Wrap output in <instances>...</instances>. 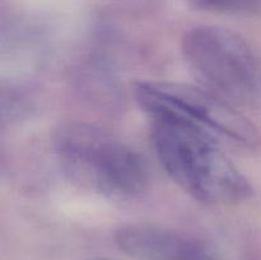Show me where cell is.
<instances>
[{"label":"cell","instance_id":"obj_1","mask_svg":"<svg viewBox=\"0 0 261 260\" xmlns=\"http://www.w3.org/2000/svg\"><path fill=\"white\" fill-rule=\"evenodd\" d=\"M150 120L158 160L184 191L214 205H231L251 198L250 181L217 147L214 138L172 117Z\"/></svg>","mask_w":261,"mask_h":260},{"label":"cell","instance_id":"obj_4","mask_svg":"<svg viewBox=\"0 0 261 260\" xmlns=\"http://www.w3.org/2000/svg\"><path fill=\"white\" fill-rule=\"evenodd\" d=\"M181 50L189 68L214 93L247 101L260 92L256 60L237 33L218 25H198L185 33Z\"/></svg>","mask_w":261,"mask_h":260},{"label":"cell","instance_id":"obj_6","mask_svg":"<svg viewBox=\"0 0 261 260\" xmlns=\"http://www.w3.org/2000/svg\"><path fill=\"white\" fill-rule=\"evenodd\" d=\"M193 9L209 13L245 14L261 9V0H186Z\"/></svg>","mask_w":261,"mask_h":260},{"label":"cell","instance_id":"obj_2","mask_svg":"<svg viewBox=\"0 0 261 260\" xmlns=\"http://www.w3.org/2000/svg\"><path fill=\"white\" fill-rule=\"evenodd\" d=\"M51 145L63 172L81 188L116 199L135 198L148 188L142 155L98 127L65 122L53 133Z\"/></svg>","mask_w":261,"mask_h":260},{"label":"cell","instance_id":"obj_3","mask_svg":"<svg viewBox=\"0 0 261 260\" xmlns=\"http://www.w3.org/2000/svg\"><path fill=\"white\" fill-rule=\"evenodd\" d=\"M134 96L149 117H172L242 147L260 144L256 126L214 92L173 82L143 81L135 84Z\"/></svg>","mask_w":261,"mask_h":260},{"label":"cell","instance_id":"obj_5","mask_svg":"<svg viewBox=\"0 0 261 260\" xmlns=\"http://www.w3.org/2000/svg\"><path fill=\"white\" fill-rule=\"evenodd\" d=\"M117 246L137 260H214L198 240L150 224H130L115 235Z\"/></svg>","mask_w":261,"mask_h":260}]
</instances>
